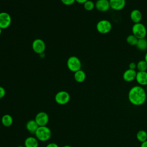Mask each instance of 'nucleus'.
Returning a JSON list of instances; mask_svg holds the SVG:
<instances>
[{"mask_svg": "<svg viewBox=\"0 0 147 147\" xmlns=\"http://www.w3.org/2000/svg\"><path fill=\"white\" fill-rule=\"evenodd\" d=\"M32 49L33 51L38 54H42L45 49V44L44 41L40 39L37 38L32 42Z\"/></svg>", "mask_w": 147, "mask_h": 147, "instance_id": "0eeeda50", "label": "nucleus"}, {"mask_svg": "<svg viewBox=\"0 0 147 147\" xmlns=\"http://www.w3.org/2000/svg\"><path fill=\"white\" fill-rule=\"evenodd\" d=\"M55 100L57 104L64 105L69 101L70 95L69 93L65 91H60L55 95Z\"/></svg>", "mask_w": 147, "mask_h": 147, "instance_id": "423d86ee", "label": "nucleus"}, {"mask_svg": "<svg viewBox=\"0 0 147 147\" xmlns=\"http://www.w3.org/2000/svg\"><path fill=\"white\" fill-rule=\"evenodd\" d=\"M38 127V125L34 119L29 120L26 124V128L27 130L31 134H34Z\"/></svg>", "mask_w": 147, "mask_h": 147, "instance_id": "dca6fc26", "label": "nucleus"}, {"mask_svg": "<svg viewBox=\"0 0 147 147\" xmlns=\"http://www.w3.org/2000/svg\"><path fill=\"white\" fill-rule=\"evenodd\" d=\"M74 79L76 82L78 83L83 82L86 78V73L84 71L80 69L75 72H74Z\"/></svg>", "mask_w": 147, "mask_h": 147, "instance_id": "f3484780", "label": "nucleus"}, {"mask_svg": "<svg viewBox=\"0 0 147 147\" xmlns=\"http://www.w3.org/2000/svg\"><path fill=\"white\" fill-rule=\"evenodd\" d=\"M138 71H146L147 70V63L145 60H140L137 63V68Z\"/></svg>", "mask_w": 147, "mask_h": 147, "instance_id": "412c9836", "label": "nucleus"}, {"mask_svg": "<svg viewBox=\"0 0 147 147\" xmlns=\"http://www.w3.org/2000/svg\"><path fill=\"white\" fill-rule=\"evenodd\" d=\"M110 8L114 10H122L126 5V0H109Z\"/></svg>", "mask_w": 147, "mask_h": 147, "instance_id": "ddd939ff", "label": "nucleus"}, {"mask_svg": "<svg viewBox=\"0 0 147 147\" xmlns=\"http://www.w3.org/2000/svg\"><path fill=\"white\" fill-rule=\"evenodd\" d=\"M63 147H71V146H69V145H64V146H63Z\"/></svg>", "mask_w": 147, "mask_h": 147, "instance_id": "7c9ffc66", "label": "nucleus"}, {"mask_svg": "<svg viewBox=\"0 0 147 147\" xmlns=\"http://www.w3.org/2000/svg\"><path fill=\"white\" fill-rule=\"evenodd\" d=\"M138 38L133 34L129 35L126 37V42L127 43L131 46H136L137 41H138Z\"/></svg>", "mask_w": 147, "mask_h": 147, "instance_id": "4be33fe9", "label": "nucleus"}, {"mask_svg": "<svg viewBox=\"0 0 147 147\" xmlns=\"http://www.w3.org/2000/svg\"><path fill=\"white\" fill-rule=\"evenodd\" d=\"M107 1H109V0H107Z\"/></svg>", "mask_w": 147, "mask_h": 147, "instance_id": "f704fd0d", "label": "nucleus"}, {"mask_svg": "<svg viewBox=\"0 0 147 147\" xmlns=\"http://www.w3.org/2000/svg\"><path fill=\"white\" fill-rule=\"evenodd\" d=\"M61 1L65 5H71L75 2V0H61Z\"/></svg>", "mask_w": 147, "mask_h": 147, "instance_id": "b1692460", "label": "nucleus"}, {"mask_svg": "<svg viewBox=\"0 0 147 147\" xmlns=\"http://www.w3.org/2000/svg\"><path fill=\"white\" fill-rule=\"evenodd\" d=\"M136 46L140 51H146L147 49V40L145 38L138 39Z\"/></svg>", "mask_w": 147, "mask_h": 147, "instance_id": "6ab92c4d", "label": "nucleus"}, {"mask_svg": "<svg viewBox=\"0 0 147 147\" xmlns=\"http://www.w3.org/2000/svg\"><path fill=\"white\" fill-rule=\"evenodd\" d=\"M83 6H84V8L86 10L91 11L93 10L94 8L95 7V3H94L93 1L91 0H88L83 4Z\"/></svg>", "mask_w": 147, "mask_h": 147, "instance_id": "5701e85b", "label": "nucleus"}, {"mask_svg": "<svg viewBox=\"0 0 147 147\" xmlns=\"http://www.w3.org/2000/svg\"><path fill=\"white\" fill-rule=\"evenodd\" d=\"M95 7L99 11H101V12L107 11L110 8L109 1L97 0L95 3Z\"/></svg>", "mask_w": 147, "mask_h": 147, "instance_id": "9d476101", "label": "nucleus"}, {"mask_svg": "<svg viewBox=\"0 0 147 147\" xmlns=\"http://www.w3.org/2000/svg\"><path fill=\"white\" fill-rule=\"evenodd\" d=\"M34 135L38 141L44 142L50 139L52 136V131L49 127L47 126H38Z\"/></svg>", "mask_w": 147, "mask_h": 147, "instance_id": "f03ea898", "label": "nucleus"}, {"mask_svg": "<svg viewBox=\"0 0 147 147\" xmlns=\"http://www.w3.org/2000/svg\"><path fill=\"white\" fill-rule=\"evenodd\" d=\"M136 138L137 140L141 142H143L147 140V133L145 130H140L136 134Z\"/></svg>", "mask_w": 147, "mask_h": 147, "instance_id": "aec40b11", "label": "nucleus"}, {"mask_svg": "<svg viewBox=\"0 0 147 147\" xmlns=\"http://www.w3.org/2000/svg\"><path fill=\"white\" fill-rule=\"evenodd\" d=\"M129 102L134 106H141L146 100V91L140 85L132 87L128 93Z\"/></svg>", "mask_w": 147, "mask_h": 147, "instance_id": "f257e3e1", "label": "nucleus"}, {"mask_svg": "<svg viewBox=\"0 0 147 147\" xmlns=\"http://www.w3.org/2000/svg\"><path fill=\"white\" fill-rule=\"evenodd\" d=\"M136 80L141 86L147 85V71H138L136 77Z\"/></svg>", "mask_w": 147, "mask_h": 147, "instance_id": "9b49d317", "label": "nucleus"}, {"mask_svg": "<svg viewBox=\"0 0 147 147\" xmlns=\"http://www.w3.org/2000/svg\"><path fill=\"white\" fill-rule=\"evenodd\" d=\"M146 91L147 92V85H146Z\"/></svg>", "mask_w": 147, "mask_h": 147, "instance_id": "72a5a7b5", "label": "nucleus"}, {"mask_svg": "<svg viewBox=\"0 0 147 147\" xmlns=\"http://www.w3.org/2000/svg\"><path fill=\"white\" fill-rule=\"evenodd\" d=\"M130 17L131 21L134 24L139 23L142 20V13L139 10L134 9L131 11Z\"/></svg>", "mask_w": 147, "mask_h": 147, "instance_id": "4468645a", "label": "nucleus"}, {"mask_svg": "<svg viewBox=\"0 0 147 147\" xmlns=\"http://www.w3.org/2000/svg\"><path fill=\"white\" fill-rule=\"evenodd\" d=\"M137 68V64L134 62H131L129 64V69H135Z\"/></svg>", "mask_w": 147, "mask_h": 147, "instance_id": "a878e982", "label": "nucleus"}, {"mask_svg": "<svg viewBox=\"0 0 147 147\" xmlns=\"http://www.w3.org/2000/svg\"><path fill=\"white\" fill-rule=\"evenodd\" d=\"M68 68L72 72H75L81 69L82 63L80 59L75 56L69 57L67 62Z\"/></svg>", "mask_w": 147, "mask_h": 147, "instance_id": "20e7f679", "label": "nucleus"}, {"mask_svg": "<svg viewBox=\"0 0 147 147\" xmlns=\"http://www.w3.org/2000/svg\"><path fill=\"white\" fill-rule=\"evenodd\" d=\"M140 147H147V140L143 142H141Z\"/></svg>", "mask_w": 147, "mask_h": 147, "instance_id": "c85d7f7f", "label": "nucleus"}, {"mask_svg": "<svg viewBox=\"0 0 147 147\" xmlns=\"http://www.w3.org/2000/svg\"><path fill=\"white\" fill-rule=\"evenodd\" d=\"M46 147H59V145L55 142H51L47 145Z\"/></svg>", "mask_w": 147, "mask_h": 147, "instance_id": "bb28decb", "label": "nucleus"}, {"mask_svg": "<svg viewBox=\"0 0 147 147\" xmlns=\"http://www.w3.org/2000/svg\"><path fill=\"white\" fill-rule=\"evenodd\" d=\"M34 120L38 126H47L49 122V116L47 113L40 111L36 114Z\"/></svg>", "mask_w": 147, "mask_h": 147, "instance_id": "6e6552de", "label": "nucleus"}, {"mask_svg": "<svg viewBox=\"0 0 147 147\" xmlns=\"http://www.w3.org/2000/svg\"><path fill=\"white\" fill-rule=\"evenodd\" d=\"M11 23V18L10 14L6 12L0 13V28L6 29L8 28Z\"/></svg>", "mask_w": 147, "mask_h": 147, "instance_id": "1a4fd4ad", "label": "nucleus"}, {"mask_svg": "<svg viewBox=\"0 0 147 147\" xmlns=\"http://www.w3.org/2000/svg\"><path fill=\"white\" fill-rule=\"evenodd\" d=\"M17 147H25V146H22V145H20V146H18Z\"/></svg>", "mask_w": 147, "mask_h": 147, "instance_id": "473e14b6", "label": "nucleus"}, {"mask_svg": "<svg viewBox=\"0 0 147 147\" xmlns=\"http://www.w3.org/2000/svg\"><path fill=\"white\" fill-rule=\"evenodd\" d=\"M97 31L101 34H107L112 29L111 23L107 20H102L98 22L96 25Z\"/></svg>", "mask_w": 147, "mask_h": 147, "instance_id": "39448f33", "label": "nucleus"}, {"mask_svg": "<svg viewBox=\"0 0 147 147\" xmlns=\"http://www.w3.org/2000/svg\"><path fill=\"white\" fill-rule=\"evenodd\" d=\"M5 94H6L5 89L3 87L0 86V99H2V98H3L5 95Z\"/></svg>", "mask_w": 147, "mask_h": 147, "instance_id": "393cba45", "label": "nucleus"}, {"mask_svg": "<svg viewBox=\"0 0 147 147\" xmlns=\"http://www.w3.org/2000/svg\"><path fill=\"white\" fill-rule=\"evenodd\" d=\"M137 71L135 69H127L123 74V79L126 82H131L136 80Z\"/></svg>", "mask_w": 147, "mask_h": 147, "instance_id": "f8f14e48", "label": "nucleus"}, {"mask_svg": "<svg viewBox=\"0 0 147 147\" xmlns=\"http://www.w3.org/2000/svg\"><path fill=\"white\" fill-rule=\"evenodd\" d=\"M2 29L0 28V35H1V33H2Z\"/></svg>", "mask_w": 147, "mask_h": 147, "instance_id": "2f4dec72", "label": "nucleus"}, {"mask_svg": "<svg viewBox=\"0 0 147 147\" xmlns=\"http://www.w3.org/2000/svg\"><path fill=\"white\" fill-rule=\"evenodd\" d=\"M88 0H75L76 2H77L79 3H81V4H84Z\"/></svg>", "mask_w": 147, "mask_h": 147, "instance_id": "cd10ccee", "label": "nucleus"}, {"mask_svg": "<svg viewBox=\"0 0 147 147\" xmlns=\"http://www.w3.org/2000/svg\"><path fill=\"white\" fill-rule=\"evenodd\" d=\"M38 140L36 137H28L24 141L25 147H38Z\"/></svg>", "mask_w": 147, "mask_h": 147, "instance_id": "2eb2a0df", "label": "nucleus"}, {"mask_svg": "<svg viewBox=\"0 0 147 147\" xmlns=\"http://www.w3.org/2000/svg\"><path fill=\"white\" fill-rule=\"evenodd\" d=\"M132 33L138 39L145 38L147 34V30L145 26L141 23H136L133 25L131 28Z\"/></svg>", "mask_w": 147, "mask_h": 147, "instance_id": "7ed1b4c3", "label": "nucleus"}, {"mask_svg": "<svg viewBox=\"0 0 147 147\" xmlns=\"http://www.w3.org/2000/svg\"><path fill=\"white\" fill-rule=\"evenodd\" d=\"M13 117L9 114H5L1 118L2 124L5 127H9L13 124Z\"/></svg>", "mask_w": 147, "mask_h": 147, "instance_id": "a211bd4d", "label": "nucleus"}, {"mask_svg": "<svg viewBox=\"0 0 147 147\" xmlns=\"http://www.w3.org/2000/svg\"><path fill=\"white\" fill-rule=\"evenodd\" d=\"M144 60H145V61L146 62V63H147V52H146V53H145V55Z\"/></svg>", "mask_w": 147, "mask_h": 147, "instance_id": "c756f323", "label": "nucleus"}]
</instances>
